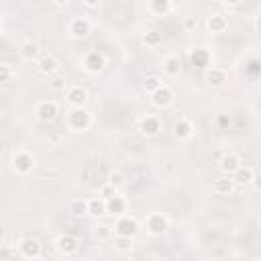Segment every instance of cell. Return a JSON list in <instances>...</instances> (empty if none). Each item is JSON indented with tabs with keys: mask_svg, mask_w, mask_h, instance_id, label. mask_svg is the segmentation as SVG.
Returning <instances> with one entry per match:
<instances>
[{
	"mask_svg": "<svg viewBox=\"0 0 261 261\" xmlns=\"http://www.w3.org/2000/svg\"><path fill=\"white\" fill-rule=\"evenodd\" d=\"M65 122H67V128H69V130H73V133H84V130H88L90 124H92V114H90L84 106H71L69 112H67Z\"/></svg>",
	"mask_w": 261,
	"mask_h": 261,
	"instance_id": "1",
	"label": "cell"
},
{
	"mask_svg": "<svg viewBox=\"0 0 261 261\" xmlns=\"http://www.w3.org/2000/svg\"><path fill=\"white\" fill-rule=\"evenodd\" d=\"M35 165H37V161H35V155H33L31 151L20 149V151H16V153L10 157V167H12V171L18 173V175H29V173L35 169Z\"/></svg>",
	"mask_w": 261,
	"mask_h": 261,
	"instance_id": "2",
	"label": "cell"
},
{
	"mask_svg": "<svg viewBox=\"0 0 261 261\" xmlns=\"http://www.w3.org/2000/svg\"><path fill=\"white\" fill-rule=\"evenodd\" d=\"M145 228L149 234L153 237H161L167 232L169 228V218L163 214V212H151L147 218H145Z\"/></svg>",
	"mask_w": 261,
	"mask_h": 261,
	"instance_id": "3",
	"label": "cell"
},
{
	"mask_svg": "<svg viewBox=\"0 0 261 261\" xmlns=\"http://www.w3.org/2000/svg\"><path fill=\"white\" fill-rule=\"evenodd\" d=\"M114 234H118V237H137V232H139V222H137V218L135 216H128V214H120L118 216V220L114 222V230H112Z\"/></svg>",
	"mask_w": 261,
	"mask_h": 261,
	"instance_id": "4",
	"label": "cell"
},
{
	"mask_svg": "<svg viewBox=\"0 0 261 261\" xmlns=\"http://www.w3.org/2000/svg\"><path fill=\"white\" fill-rule=\"evenodd\" d=\"M149 98H151V104L155 108H169L173 104V100H175V94H173V90L169 86L161 84L157 90H153L149 94Z\"/></svg>",
	"mask_w": 261,
	"mask_h": 261,
	"instance_id": "5",
	"label": "cell"
},
{
	"mask_svg": "<svg viewBox=\"0 0 261 261\" xmlns=\"http://www.w3.org/2000/svg\"><path fill=\"white\" fill-rule=\"evenodd\" d=\"M67 33L71 39H86L92 33V22L86 16H75L67 24Z\"/></svg>",
	"mask_w": 261,
	"mask_h": 261,
	"instance_id": "6",
	"label": "cell"
},
{
	"mask_svg": "<svg viewBox=\"0 0 261 261\" xmlns=\"http://www.w3.org/2000/svg\"><path fill=\"white\" fill-rule=\"evenodd\" d=\"M35 114L41 122H53L59 114V104L53 102V100H41L37 106H35Z\"/></svg>",
	"mask_w": 261,
	"mask_h": 261,
	"instance_id": "7",
	"label": "cell"
},
{
	"mask_svg": "<svg viewBox=\"0 0 261 261\" xmlns=\"http://www.w3.org/2000/svg\"><path fill=\"white\" fill-rule=\"evenodd\" d=\"M82 67H84L88 73H100V71H104V67H106V57H104L100 51H90V53L84 55Z\"/></svg>",
	"mask_w": 261,
	"mask_h": 261,
	"instance_id": "8",
	"label": "cell"
},
{
	"mask_svg": "<svg viewBox=\"0 0 261 261\" xmlns=\"http://www.w3.org/2000/svg\"><path fill=\"white\" fill-rule=\"evenodd\" d=\"M18 253H20L22 257H27V259H39L41 253H43V245H41L39 239L27 237V239H22V241L18 243Z\"/></svg>",
	"mask_w": 261,
	"mask_h": 261,
	"instance_id": "9",
	"label": "cell"
},
{
	"mask_svg": "<svg viewBox=\"0 0 261 261\" xmlns=\"http://www.w3.org/2000/svg\"><path fill=\"white\" fill-rule=\"evenodd\" d=\"M190 63L196 67V69H208L212 65V53L206 49V47H196L190 51Z\"/></svg>",
	"mask_w": 261,
	"mask_h": 261,
	"instance_id": "10",
	"label": "cell"
},
{
	"mask_svg": "<svg viewBox=\"0 0 261 261\" xmlns=\"http://www.w3.org/2000/svg\"><path fill=\"white\" fill-rule=\"evenodd\" d=\"M55 249L59 255H73L80 249V241H77V237L65 232V234H59L55 239Z\"/></svg>",
	"mask_w": 261,
	"mask_h": 261,
	"instance_id": "11",
	"label": "cell"
},
{
	"mask_svg": "<svg viewBox=\"0 0 261 261\" xmlns=\"http://www.w3.org/2000/svg\"><path fill=\"white\" fill-rule=\"evenodd\" d=\"M171 133H173V137H175L177 141H190V139L194 137L196 128H194V122H192L190 118H179V120H175Z\"/></svg>",
	"mask_w": 261,
	"mask_h": 261,
	"instance_id": "12",
	"label": "cell"
},
{
	"mask_svg": "<svg viewBox=\"0 0 261 261\" xmlns=\"http://www.w3.org/2000/svg\"><path fill=\"white\" fill-rule=\"evenodd\" d=\"M139 130H141L145 137H155V135H159V130H161V120H159V116H153V114L143 116L141 122H139Z\"/></svg>",
	"mask_w": 261,
	"mask_h": 261,
	"instance_id": "13",
	"label": "cell"
},
{
	"mask_svg": "<svg viewBox=\"0 0 261 261\" xmlns=\"http://www.w3.org/2000/svg\"><path fill=\"white\" fill-rule=\"evenodd\" d=\"M241 165V157L237 153H222L218 159V167L224 175H232Z\"/></svg>",
	"mask_w": 261,
	"mask_h": 261,
	"instance_id": "14",
	"label": "cell"
},
{
	"mask_svg": "<svg viewBox=\"0 0 261 261\" xmlns=\"http://www.w3.org/2000/svg\"><path fill=\"white\" fill-rule=\"evenodd\" d=\"M65 100L69 102V106H84L88 102V92L82 86H69L65 90Z\"/></svg>",
	"mask_w": 261,
	"mask_h": 261,
	"instance_id": "15",
	"label": "cell"
},
{
	"mask_svg": "<svg viewBox=\"0 0 261 261\" xmlns=\"http://www.w3.org/2000/svg\"><path fill=\"white\" fill-rule=\"evenodd\" d=\"M232 177V181H234V186H251L253 184V179L257 177L255 175V169L253 167H249V165H239V169L230 175Z\"/></svg>",
	"mask_w": 261,
	"mask_h": 261,
	"instance_id": "16",
	"label": "cell"
},
{
	"mask_svg": "<svg viewBox=\"0 0 261 261\" xmlns=\"http://www.w3.org/2000/svg\"><path fill=\"white\" fill-rule=\"evenodd\" d=\"M126 212V200L118 194H112L106 198V214L110 216H120Z\"/></svg>",
	"mask_w": 261,
	"mask_h": 261,
	"instance_id": "17",
	"label": "cell"
},
{
	"mask_svg": "<svg viewBox=\"0 0 261 261\" xmlns=\"http://www.w3.org/2000/svg\"><path fill=\"white\" fill-rule=\"evenodd\" d=\"M206 29L212 35H220V33H224L228 29V18L224 14H218V12L216 14H210L208 20H206Z\"/></svg>",
	"mask_w": 261,
	"mask_h": 261,
	"instance_id": "18",
	"label": "cell"
},
{
	"mask_svg": "<svg viewBox=\"0 0 261 261\" xmlns=\"http://www.w3.org/2000/svg\"><path fill=\"white\" fill-rule=\"evenodd\" d=\"M20 57L27 61H37L41 57V45L33 39H27L20 43Z\"/></svg>",
	"mask_w": 261,
	"mask_h": 261,
	"instance_id": "19",
	"label": "cell"
},
{
	"mask_svg": "<svg viewBox=\"0 0 261 261\" xmlns=\"http://www.w3.org/2000/svg\"><path fill=\"white\" fill-rule=\"evenodd\" d=\"M161 69H163L165 75L175 77V75L181 73V59H179L177 55H165V57L161 59Z\"/></svg>",
	"mask_w": 261,
	"mask_h": 261,
	"instance_id": "20",
	"label": "cell"
},
{
	"mask_svg": "<svg viewBox=\"0 0 261 261\" xmlns=\"http://www.w3.org/2000/svg\"><path fill=\"white\" fill-rule=\"evenodd\" d=\"M206 82H208L210 86H214V88H222V86L228 82V73H226L222 67L210 65V67L206 69Z\"/></svg>",
	"mask_w": 261,
	"mask_h": 261,
	"instance_id": "21",
	"label": "cell"
},
{
	"mask_svg": "<svg viewBox=\"0 0 261 261\" xmlns=\"http://www.w3.org/2000/svg\"><path fill=\"white\" fill-rule=\"evenodd\" d=\"M57 67H59V61L55 55H43L37 59V69L43 75H53L57 71Z\"/></svg>",
	"mask_w": 261,
	"mask_h": 261,
	"instance_id": "22",
	"label": "cell"
},
{
	"mask_svg": "<svg viewBox=\"0 0 261 261\" xmlns=\"http://www.w3.org/2000/svg\"><path fill=\"white\" fill-rule=\"evenodd\" d=\"M147 10H149V14L157 16V18H163L171 12V0H149Z\"/></svg>",
	"mask_w": 261,
	"mask_h": 261,
	"instance_id": "23",
	"label": "cell"
},
{
	"mask_svg": "<svg viewBox=\"0 0 261 261\" xmlns=\"http://www.w3.org/2000/svg\"><path fill=\"white\" fill-rule=\"evenodd\" d=\"M212 190H214V194L226 196V194H230V192L234 190V181H232V177H230V175H224V173H222V177L214 179Z\"/></svg>",
	"mask_w": 261,
	"mask_h": 261,
	"instance_id": "24",
	"label": "cell"
},
{
	"mask_svg": "<svg viewBox=\"0 0 261 261\" xmlns=\"http://www.w3.org/2000/svg\"><path fill=\"white\" fill-rule=\"evenodd\" d=\"M88 214L94 216V218H100L106 214V200L102 196H96V198H90L88 200Z\"/></svg>",
	"mask_w": 261,
	"mask_h": 261,
	"instance_id": "25",
	"label": "cell"
},
{
	"mask_svg": "<svg viewBox=\"0 0 261 261\" xmlns=\"http://www.w3.org/2000/svg\"><path fill=\"white\" fill-rule=\"evenodd\" d=\"M141 41H143V45H145V47L155 49V47H159V45L163 43V35H161L157 29H147V31L143 33Z\"/></svg>",
	"mask_w": 261,
	"mask_h": 261,
	"instance_id": "26",
	"label": "cell"
},
{
	"mask_svg": "<svg viewBox=\"0 0 261 261\" xmlns=\"http://www.w3.org/2000/svg\"><path fill=\"white\" fill-rule=\"evenodd\" d=\"M67 212L75 218L80 216H86L88 214V200L86 198H73L69 204H67Z\"/></svg>",
	"mask_w": 261,
	"mask_h": 261,
	"instance_id": "27",
	"label": "cell"
},
{
	"mask_svg": "<svg viewBox=\"0 0 261 261\" xmlns=\"http://www.w3.org/2000/svg\"><path fill=\"white\" fill-rule=\"evenodd\" d=\"M114 249L118 253H128L133 249V239L130 237H118V234H114Z\"/></svg>",
	"mask_w": 261,
	"mask_h": 261,
	"instance_id": "28",
	"label": "cell"
},
{
	"mask_svg": "<svg viewBox=\"0 0 261 261\" xmlns=\"http://www.w3.org/2000/svg\"><path fill=\"white\" fill-rule=\"evenodd\" d=\"M161 84H163V82H161V77H159V75H147V80H145L143 88H145V92H147V94H151V92H153V90H157Z\"/></svg>",
	"mask_w": 261,
	"mask_h": 261,
	"instance_id": "29",
	"label": "cell"
},
{
	"mask_svg": "<svg viewBox=\"0 0 261 261\" xmlns=\"http://www.w3.org/2000/svg\"><path fill=\"white\" fill-rule=\"evenodd\" d=\"M14 77V71L8 63H0V84H8Z\"/></svg>",
	"mask_w": 261,
	"mask_h": 261,
	"instance_id": "30",
	"label": "cell"
},
{
	"mask_svg": "<svg viewBox=\"0 0 261 261\" xmlns=\"http://www.w3.org/2000/svg\"><path fill=\"white\" fill-rule=\"evenodd\" d=\"M108 186H112L114 190L122 188V186H124V175H122L120 171H112L110 177H108Z\"/></svg>",
	"mask_w": 261,
	"mask_h": 261,
	"instance_id": "31",
	"label": "cell"
},
{
	"mask_svg": "<svg viewBox=\"0 0 261 261\" xmlns=\"http://www.w3.org/2000/svg\"><path fill=\"white\" fill-rule=\"evenodd\" d=\"M214 124H216V128H220V130H226V128L232 124V118H230L228 114H218V116L214 118Z\"/></svg>",
	"mask_w": 261,
	"mask_h": 261,
	"instance_id": "32",
	"label": "cell"
},
{
	"mask_svg": "<svg viewBox=\"0 0 261 261\" xmlns=\"http://www.w3.org/2000/svg\"><path fill=\"white\" fill-rule=\"evenodd\" d=\"M94 234H96V239L98 241H106V239H110L112 237V228H108V226H98L96 230H94Z\"/></svg>",
	"mask_w": 261,
	"mask_h": 261,
	"instance_id": "33",
	"label": "cell"
},
{
	"mask_svg": "<svg viewBox=\"0 0 261 261\" xmlns=\"http://www.w3.org/2000/svg\"><path fill=\"white\" fill-rule=\"evenodd\" d=\"M16 253H14V249H10V247H0V261H4V259H12Z\"/></svg>",
	"mask_w": 261,
	"mask_h": 261,
	"instance_id": "34",
	"label": "cell"
},
{
	"mask_svg": "<svg viewBox=\"0 0 261 261\" xmlns=\"http://www.w3.org/2000/svg\"><path fill=\"white\" fill-rule=\"evenodd\" d=\"M196 27H198V18H196V16H188V18L184 20V29H186V31H194Z\"/></svg>",
	"mask_w": 261,
	"mask_h": 261,
	"instance_id": "35",
	"label": "cell"
},
{
	"mask_svg": "<svg viewBox=\"0 0 261 261\" xmlns=\"http://www.w3.org/2000/svg\"><path fill=\"white\" fill-rule=\"evenodd\" d=\"M51 88H53V90H65V80H63L61 75L53 77V80H51Z\"/></svg>",
	"mask_w": 261,
	"mask_h": 261,
	"instance_id": "36",
	"label": "cell"
},
{
	"mask_svg": "<svg viewBox=\"0 0 261 261\" xmlns=\"http://www.w3.org/2000/svg\"><path fill=\"white\" fill-rule=\"evenodd\" d=\"M84 4H86L88 8H98V6L102 4V0H84Z\"/></svg>",
	"mask_w": 261,
	"mask_h": 261,
	"instance_id": "37",
	"label": "cell"
},
{
	"mask_svg": "<svg viewBox=\"0 0 261 261\" xmlns=\"http://www.w3.org/2000/svg\"><path fill=\"white\" fill-rule=\"evenodd\" d=\"M243 0H222V4L224 6H230V8H234V6H239Z\"/></svg>",
	"mask_w": 261,
	"mask_h": 261,
	"instance_id": "38",
	"label": "cell"
},
{
	"mask_svg": "<svg viewBox=\"0 0 261 261\" xmlns=\"http://www.w3.org/2000/svg\"><path fill=\"white\" fill-rule=\"evenodd\" d=\"M53 2H55L57 6H67V4L71 2V0H53Z\"/></svg>",
	"mask_w": 261,
	"mask_h": 261,
	"instance_id": "39",
	"label": "cell"
},
{
	"mask_svg": "<svg viewBox=\"0 0 261 261\" xmlns=\"http://www.w3.org/2000/svg\"><path fill=\"white\" fill-rule=\"evenodd\" d=\"M249 69H251V71H253V73H255V71H257V61H255V59H253V61H251V67H249Z\"/></svg>",
	"mask_w": 261,
	"mask_h": 261,
	"instance_id": "40",
	"label": "cell"
},
{
	"mask_svg": "<svg viewBox=\"0 0 261 261\" xmlns=\"http://www.w3.org/2000/svg\"><path fill=\"white\" fill-rule=\"evenodd\" d=\"M0 27H2V18H0Z\"/></svg>",
	"mask_w": 261,
	"mask_h": 261,
	"instance_id": "41",
	"label": "cell"
}]
</instances>
